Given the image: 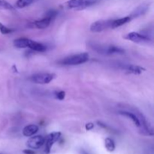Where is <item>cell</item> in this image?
Returning a JSON list of instances; mask_svg holds the SVG:
<instances>
[{
	"mask_svg": "<svg viewBox=\"0 0 154 154\" xmlns=\"http://www.w3.org/2000/svg\"><path fill=\"white\" fill-rule=\"evenodd\" d=\"M89 60V55L87 53H79V54L72 55V56L65 57L63 60L60 61L61 65H77L85 63L86 62Z\"/></svg>",
	"mask_w": 154,
	"mask_h": 154,
	"instance_id": "obj_1",
	"label": "cell"
},
{
	"mask_svg": "<svg viewBox=\"0 0 154 154\" xmlns=\"http://www.w3.org/2000/svg\"><path fill=\"white\" fill-rule=\"evenodd\" d=\"M92 48L99 53L106 55H113V54H123L125 53V51L120 47L114 45L102 46L101 44H93Z\"/></svg>",
	"mask_w": 154,
	"mask_h": 154,
	"instance_id": "obj_2",
	"label": "cell"
},
{
	"mask_svg": "<svg viewBox=\"0 0 154 154\" xmlns=\"http://www.w3.org/2000/svg\"><path fill=\"white\" fill-rule=\"evenodd\" d=\"M55 78V74L50 73H39L34 74L30 78V80L35 83L38 84H47L49 83L51 80Z\"/></svg>",
	"mask_w": 154,
	"mask_h": 154,
	"instance_id": "obj_3",
	"label": "cell"
},
{
	"mask_svg": "<svg viewBox=\"0 0 154 154\" xmlns=\"http://www.w3.org/2000/svg\"><path fill=\"white\" fill-rule=\"evenodd\" d=\"M113 20H101L94 22L90 26V31L92 33H100L111 28Z\"/></svg>",
	"mask_w": 154,
	"mask_h": 154,
	"instance_id": "obj_4",
	"label": "cell"
},
{
	"mask_svg": "<svg viewBox=\"0 0 154 154\" xmlns=\"http://www.w3.org/2000/svg\"><path fill=\"white\" fill-rule=\"evenodd\" d=\"M61 133L60 132H53L49 134L44 138V144H45V151L46 154H49L51 152V150L52 148L53 145L59 139H60Z\"/></svg>",
	"mask_w": 154,
	"mask_h": 154,
	"instance_id": "obj_5",
	"label": "cell"
},
{
	"mask_svg": "<svg viewBox=\"0 0 154 154\" xmlns=\"http://www.w3.org/2000/svg\"><path fill=\"white\" fill-rule=\"evenodd\" d=\"M124 38L135 43H142V42H147L150 41V38L147 36L135 32L128 33L124 36Z\"/></svg>",
	"mask_w": 154,
	"mask_h": 154,
	"instance_id": "obj_6",
	"label": "cell"
},
{
	"mask_svg": "<svg viewBox=\"0 0 154 154\" xmlns=\"http://www.w3.org/2000/svg\"><path fill=\"white\" fill-rule=\"evenodd\" d=\"M44 144V138L42 135H36L29 138L26 142L27 147L31 149H39Z\"/></svg>",
	"mask_w": 154,
	"mask_h": 154,
	"instance_id": "obj_7",
	"label": "cell"
},
{
	"mask_svg": "<svg viewBox=\"0 0 154 154\" xmlns=\"http://www.w3.org/2000/svg\"><path fill=\"white\" fill-rule=\"evenodd\" d=\"M122 68L134 74H139L142 73V71H144L146 70L144 68L136 65H122Z\"/></svg>",
	"mask_w": 154,
	"mask_h": 154,
	"instance_id": "obj_8",
	"label": "cell"
},
{
	"mask_svg": "<svg viewBox=\"0 0 154 154\" xmlns=\"http://www.w3.org/2000/svg\"><path fill=\"white\" fill-rule=\"evenodd\" d=\"M52 20H53L51 18V17L45 16L43 19H42V20L35 21L34 22L35 26L36 28H38V29H46V28L50 25V24H51V22L52 21Z\"/></svg>",
	"mask_w": 154,
	"mask_h": 154,
	"instance_id": "obj_9",
	"label": "cell"
},
{
	"mask_svg": "<svg viewBox=\"0 0 154 154\" xmlns=\"http://www.w3.org/2000/svg\"><path fill=\"white\" fill-rule=\"evenodd\" d=\"M28 47L30 48L31 50H33V51H38V52H44V51H45L47 50V47L45 45H44V44L39 43V42L31 40V39H29V41Z\"/></svg>",
	"mask_w": 154,
	"mask_h": 154,
	"instance_id": "obj_10",
	"label": "cell"
},
{
	"mask_svg": "<svg viewBox=\"0 0 154 154\" xmlns=\"http://www.w3.org/2000/svg\"><path fill=\"white\" fill-rule=\"evenodd\" d=\"M38 131V126L34 124H30L25 126L23 129V134L26 137H30L34 135Z\"/></svg>",
	"mask_w": 154,
	"mask_h": 154,
	"instance_id": "obj_11",
	"label": "cell"
},
{
	"mask_svg": "<svg viewBox=\"0 0 154 154\" xmlns=\"http://www.w3.org/2000/svg\"><path fill=\"white\" fill-rule=\"evenodd\" d=\"M119 114H121V115H123V116H126V117H127L130 118L131 120L133 121V123H135V125L139 128L140 122H139V119H138V116H137V114H134V113H132V112H130V111H120Z\"/></svg>",
	"mask_w": 154,
	"mask_h": 154,
	"instance_id": "obj_12",
	"label": "cell"
},
{
	"mask_svg": "<svg viewBox=\"0 0 154 154\" xmlns=\"http://www.w3.org/2000/svg\"><path fill=\"white\" fill-rule=\"evenodd\" d=\"M132 20L130 16H127L124 17H122V18L117 19V20H113L112 22V25H111V29H115V28L120 27L121 26L124 25L126 23L129 22Z\"/></svg>",
	"mask_w": 154,
	"mask_h": 154,
	"instance_id": "obj_13",
	"label": "cell"
},
{
	"mask_svg": "<svg viewBox=\"0 0 154 154\" xmlns=\"http://www.w3.org/2000/svg\"><path fill=\"white\" fill-rule=\"evenodd\" d=\"M29 41L28 38H18L14 41V45L17 48H26L29 45Z\"/></svg>",
	"mask_w": 154,
	"mask_h": 154,
	"instance_id": "obj_14",
	"label": "cell"
},
{
	"mask_svg": "<svg viewBox=\"0 0 154 154\" xmlns=\"http://www.w3.org/2000/svg\"><path fill=\"white\" fill-rule=\"evenodd\" d=\"M83 3V0H69L67 2L68 7L70 8H76L80 10L82 5Z\"/></svg>",
	"mask_w": 154,
	"mask_h": 154,
	"instance_id": "obj_15",
	"label": "cell"
},
{
	"mask_svg": "<svg viewBox=\"0 0 154 154\" xmlns=\"http://www.w3.org/2000/svg\"><path fill=\"white\" fill-rule=\"evenodd\" d=\"M147 10V6H140L138 7L134 12L131 15V18H134V17H137L138 16H141V15H144Z\"/></svg>",
	"mask_w": 154,
	"mask_h": 154,
	"instance_id": "obj_16",
	"label": "cell"
},
{
	"mask_svg": "<svg viewBox=\"0 0 154 154\" xmlns=\"http://www.w3.org/2000/svg\"><path fill=\"white\" fill-rule=\"evenodd\" d=\"M105 146L109 152H113L115 150V143L110 138H107L105 140Z\"/></svg>",
	"mask_w": 154,
	"mask_h": 154,
	"instance_id": "obj_17",
	"label": "cell"
},
{
	"mask_svg": "<svg viewBox=\"0 0 154 154\" xmlns=\"http://www.w3.org/2000/svg\"><path fill=\"white\" fill-rule=\"evenodd\" d=\"M35 0H17L16 2V6L19 8H23L33 3Z\"/></svg>",
	"mask_w": 154,
	"mask_h": 154,
	"instance_id": "obj_18",
	"label": "cell"
},
{
	"mask_svg": "<svg viewBox=\"0 0 154 154\" xmlns=\"http://www.w3.org/2000/svg\"><path fill=\"white\" fill-rule=\"evenodd\" d=\"M0 9L11 10H11L15 9V8L6 0H0Z\"/></svg>",
	"mask_w": 154,
	"mask_h": 154,
	"instance_id": "obj_19",
	"label": "cell"
},
{
	"mask_svg": "<svg viewBox=\"0 0 154 154\" xmlns=\"http://www.w3.org/2000/svg\"><path fill=\"white\" fill-rule=\"evenodd\" d=\"M0 32H1L2 34L6 35V34H9V33H11L12 32H14V29L8 28L7 26H6L3 25V24L0 23Z\"/></svg>",
	"mask_w": 154,
	"mask_h": 154,
	"instance_id": "obj_20",
	"label": "cell"
},
{
	"mask_svg": "<svg viewBox=\"0 0 154 154\" xmlns=\"http://www.w3.org/2000/svg\"><path fill=\"white\" fill-rule=\"evenodd\" d=\"M65 96V92L63 91H60L56 93V98L60 100H63Z\"/></svg>",
	"mask_w": 154,
	"mask_h": 154,
	"instance_id": "obj_21",
	"label": "cell"
},
{
	"mask_svg": "<svg viewBox=\"0 0 154 154\" xmlns=\"http://www.w3.org/2000/svg\"><path fill=\"white\" fill-rule=\"evenodd\" d=\"M93 127H94V124L92 123H87V124H86L85 128L87 130L89 131V130H91Z\"/></svg>",
	"mask_w": 154,
	"mask_h": 154,
	"instance_id": "obj_22",
	"label": "cell"
},
{
	"mask_svg": "<svg viewBox=\"0 0 154 154\" xmlns=\"http://www.w3.org/2000/svg\"><path fill=\"white\" fill-rule=\"evenodd\" d=\"M24 153L26 154H35V153L30 150H24Z\"/></svg>",
	"mask_w": 154,
	"mask_h": 154,
	"instance_id": "obj_23",
	"label": "cell"
}]
</instances>
